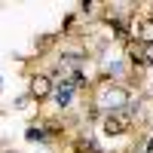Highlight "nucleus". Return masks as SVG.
Wrapping results in <instances>:
<instances>
[{
  "instance_id": "obj_2",
  "label": "nucleus",
  "mask_w": 153,
  "mask_h": 153,
  "mask_svg": "<svg viewBox=\"0 0 153 153\" xmlns=\"http://www.w3.org/2000/svg\"><path fill=\"white\" fill-rule=\"evenodd\" d=\"M34 92H37V95H46V92H49V83H46V80H37V83H34Z\"/></svg>"
},
{
  "instance_id": "obj_1",
  "label": "nucleus",
  "mask_w": 153,
  "mask_h": 153,
  "mask_svg": "<svg viewBox=\"0 0 153 153\" xmlns=\"http://www.w3.org/2000/svg\"><path fill=\"white\" fill-rule=\"evenodd\" d=\"M71 98H74V83H71V80L58 83V89H55V101L65 107V104H71Z\"/></svg>"
}]
</instances>
